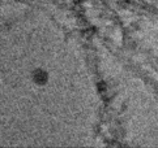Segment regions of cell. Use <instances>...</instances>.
I'll use <instances>...</instances> for the list:
<instances>
[{
	"mask_svg": "<svg viewBox=\"0 0 158 148\" xmlns=\"http://www.w3.org/2000/svg\"><path fill=\"white\" fill-rule=\"evenodd\" d=\"M33 76H34V77H33V78H34V82H35V83H38V84L44 83V82H46V79H47L46 73L42 72V70H35Z\"/></svg>",
	"mask_w": 158,
	"mask_h": 148,
	"instance_id": "6da1fadb",
	"label": "cell"
}]
</instances>
